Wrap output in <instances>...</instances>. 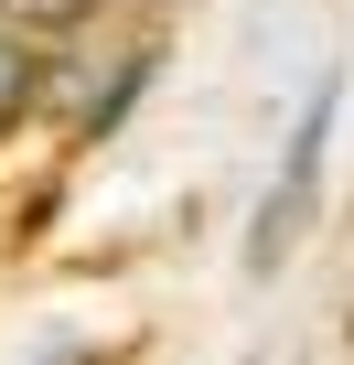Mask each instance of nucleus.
I'll return each instance as SVG.
<instances>
[{"label": "nucleus", "mask_w": 354, "mask_h": 365, "mask_svg": "<svg viewBox=\"0 0 354 365\" xmlns=\"http://www.w3.org/2000/svg\"><path fill=\"white\" fill-rule=\"evenodd\" d=\"M333 108H343V86H322L311 108H301V129H290V150H279V194L258 205V237H247V269L269 279L279 258H290V237L311 226V205H322V150H333Z\"/></svg>", "instance_id": "1"}, {"label": "nucleus", "mask_w": 354, "mask_h": 365, "mask_svg": "<svg viewBox=\"0 0 354 365\" xmlns=\"http://www.w3.org/2000/svg\"><path fill=\"white\" fill-rule=\"evenodd\" d=\"M33 97H43V43L0 22V140H11V129L33 118Z\"/></svg>", "instance_id": "2"}]
</instances>
